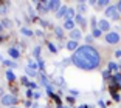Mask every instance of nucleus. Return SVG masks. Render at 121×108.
Wrapping results in <instances>:
<instances>
[{"label": "nucleus", "instance_id": "obj_1", "mask_svg": "<svg viewBox=\"0 0 121 108\" xmlns=\"http://www.w3.org/2000/svg\"><path fill=\"white\" fill-rule=\"evenodd\" d=\"M71 63L84 71H92V70H96L101 65V56L95 46L84 45V46H79L73 52Z\"/></svg>", "mask_w": 121, "mask_h": 108}, {"label": "nucleus", "instance_id": "obj_2", "mask_svg": "<svg viewBox=\"0 0 121 108\" xmlns=\"http://www.w3.org/2000/svg\"><path fill=\"white\" fill-rule=\"evenodd\" d=\"M17 102H19V99L16 96H13V94H5L3 97L0 99V104L3 107H14Z\"/></svg>", "mask_w": 121, "mask_h": 108}, {"label": "nucleus", "instance_id": "obj_3", "mask_svg": "<svg viewBox=\"0 0 121 108\" xmlns=\"http://www.w3.org/2000/svg\"><path fill=\"white\" fill-rule=\"evenodd\" d=\"M104 39H106V42L110 43V45H117V43H120V40H121L120 34H117V32H113V31H109L106 36H104Z\"/></svg>", "mask_w": 121, "mask_h": 108}, {"label": "nucleus", "instance_id": "obj_4", "mask_svg": "<svg viewBox=\"0 0 121 108\" xmlns=\"http://www.w3.org/2000/svg\"><path fill=\"white\" fill-rule=\"evenodd\" d=\"M104 14H106L107 19H112V20H118L120 19V14H118L117 8L113 6V5H110V6H107L106 11H104Z\"/></svg>", "mask_w": 121, "mask_h": 108}, {"label": "nucleus", "instance_id": "obj_5", "mask_svg": "<svg viewBox=\"0 0 121 108\" xmlns=\"http://www.w3.org/2000/svg\"><path fill=\"white\" fill-rule=\"evenodd\" d=\"M36 11H37L39 14L50 12V9H48V2H36Z\"/></svg>", "mask_w": 121, "mask_h": 108}, {"label": "nucleus", "instance_id": "obj_6", "mask_svg": "<svg viewBox=\"0 0 121 108\" xmlns=\"http://www.w3.org/2000/svg\"><path fill=\"white\" fill-rule=\"evenodd\" d=\"M98 28H99L103 32H109V31H110V23H109V20L103 19V20L98 22Z\"/></svg>", "mask_w": 121, "mask_h": 108}, {"label": "nucleus", "instance_id": "obj_7", "mask_svg": "<svg viewBox=\"0 0 121 108\" xmlns=\"http://www.w3.org/2000/svg\"><path fill=\"white\" fill-rule=\"evenodd\" d=\"M110 84H113V85H117L118 88L121 87V73H115V74H112V79H110Z\"/></svg>", "mask_w": 121, "mask_h": 108}, {"label": "nucleus", "instance_id": "obj_8", "mask_svg": "<svg viewBox=\"0 0 121 108\" xmlns=\"http://www.w3.org/2000/svg\"><path fill=\"white\" fill-rule=\"evenodd\" d=\"M75 22L81 26V28H87V20L84 19V16H79V14H76V17H75Z\"/></svg>", "mask_w": 121, "mask_h": 108}, {"label": "nucleus", "instance_id": "obj_9", "mask_svg": "<svg viewBox=\"0 0 121 108\" xmlns=\"http://www.w3.org/2000/svg\"><path fill=\"white\" fill-rule=\"evenodd\" d=\"M59 8H60L59 0H50V2H48V9L50 11H57Z\"/></svg>", "mask_w": 121, "mask_h": 108}, {"label": "nucleus", "instance_id": "obj_10", "mask_svg": "<svg viewBox=\"0 0 121 108\" xmlns=\"http://www.w3.org/2000/svg\"><path fill=\"white\" fill-rule=\"evenodd\" d=\"M8 54H9L13 59H19V57H20V51H19L16 46H11V48H8Z\"/></svg>", "mask_w": 121, "mask_h": 108}, {"label": "nucleus", "instance_id": "obj_11", "mask_svg": "<svg viewBox=\"0 0 121 108\" xmlns=\"http://www.w3.org/2000/svg\"><path fill=\"white\" fill-rule=\"evenodd\" d=\"M75 17H76V14H75V9H73V8H67V11H65V16H64V19H65V20H73Z\"/></svg>", "mask_w": 121, "mask_h": 108}, {"label": "nucleus", "instance_id": "obj_12", "mask_svg": "<svg viewBox=\"0 0 121 108\" xmlns=\"http://www.w3.org/2000/svg\"><path fill=\"white\" fill-rule=\"evenodd\" d=\"M70 37H71V40H75V42H78L79 39L82 37V34H81V31L79 29H73V31H70Z\"/></svg>", "mask_w": 121, "mask_h": 108}, {"label": "nucleus", "instance_id": "obj_13", "mask_svg": "<svg viewBox=\"0 0 121 108\" xmlns=\"http://www.w3.org/2000/svg\"><path fill=\"white\" fill-rule=\"evenodd\" d=\"M65 46H67V49H68V51H73V52H75L76 49L79 48L78 42H75V40H68V42H67V45H65Z\"/></svg>", "mask_w": 121, "mask_h": 108}, {"label": "nucleus", "instance_id": "obj_14", "mask_svg": "<svg viewBox=\"0 0 121 108\" xmlns=\"http://www.w3.org/2000/svg\"><path fill=\"white\" fill-rule=\"evenodd\" d=\"M107 71H110V73H118L120 71V66H118V63H115V62H109V70Z\"/></svg>", "mask_w": 121, "mask_h": 108}, {"label": "nucleus", "instance_id": "obj_15", "mask_svg": "<svg viewBox=\"0 0 121 108\" xmlns=\"http://www.w3.org/2000/svg\"><path fill=\"white\" fill-rule=\"evenodd\" d=\"M64 28L73 31V29H75V20H65L64 22Z\"/></svg>", "mask_w": 121, "mask_h": 108}, {"label": "nucleus", "instance_id": "obj_16", "mask_svg": "<svg viewBox=\"0 0 121 108\" xmlns=\"http://www.w3.org/2000/svg\"><path fill=\"white\" fill-rule=\"evenodd\" d=\"M20 32H22L23 36H25V37H33V36H34V32H33L30 28H25V26H23V28L20 29Z\"/></svg>", "mask_w": 121, "mask_h": 108}, {"label": "nucleus", "instance_id": "obj_17", "mask_svg": "<svg viewBox=\"0 0 121 108\" xmlns=\"http://www.w3.org/2000/svg\"><path fill=\"white\" fill-rule=\"evenodd\" d=\"M84 12H86V2H79L78 3V14L82 16Z\"/></svg>", "mask_w": 121, "mask_h": 108}, {"label": "nucleus", "instance_id": "obj_18", "mask_svg": "<svg viewBox=\"0 0 121 108\" xmlns=\"http://www.w3.org/2000/svg\"><path fill=\"white\" fill-rule=\"evenodd\" d=\"M54 34H56L57 39H64V31H62L60 26H56V28H54Z\"/></svg>", "mask_w": 121, "mask_h": 108}, {"label": "nucleus", "instance_id": "obj_19", "mask_svg": "<svg viewBox=\"0 0 121 108\" xmlns=\"http://www.w3.org/2000/svg\"><path fill=\"white\" fill-rule=\"evenodd\" d=\"M6 79H8V82H14V80H16V74L13 73V70L6 71Z\"/></svg>", "mask_w": 121, "mask_h": 108}, {"label": "nucleus", "instance_id": "obj_20", "mask_svg": "<svg viewBox=\"0 0 121 108\" xmlns=\"http://www.w3.org/2000/svg\"><path fill=\"white\" fill-rule=\"evenodd\" d=\"M25 73H26V76H30V77H36L37 74H39L36 70H31V68H28V66L25 68Z\"/></svg>", "mask_w": 121, "mask_h": 108}, {"label": "nucleus", "instance_id": "obj_21", "mask_svg": "<svg viewBox=\"0 0 121 108\" xmlns=\"http://www.w3.org/2000/svg\"><path fill=\"white\" fill-rule=\"evenodd\" d=\"M101 36H103V31H101L99 28H95L92 31V37L93 39H98V37H101Z\"/></svg>", "mask_w": 121, "mask_h": 108}, {"label": "nucleus", "instance_id": "obj_22", "mask_svg": "<svg viewBox=\"0 0 121 108\" xmlns=\"http://www.w3.org/2000/svg\"><path fill=\"white\" fill-rule=\"evenodd\" d=\"M65 11H67V8H65V6L59 8V9H57V12H56V17H57V19L64 17V16H65Z\"/></svg>", "mask_w": 121, "mask_h": 108}, {"label": "nucleus", "instance_id": "obj_23", "mask_svg": "<svg viewBox=\"0 0 121 108\" xmlns=\"http://www.w3.org/2000/svg\"><path fill=\"white\" fill-rule=\"evenodd\" d=\"M96 5L99 8H103V6H110V2L109 0H99V2H96Z\"/></svg>", "mask_w": 121, "mask_h": 108}, {"label": "nucleus", "instance_id": "obj_24", "mask_svg": "<svg viewBox=\"0 0 121 108\" xmlns=\"http://www.w3.org/2000/svg\"><path fill=\"white\" fill-rule=\"evenodd\" d=\"M47 46H48V51H50V52H53V54H56V52H57V48H56V46H54L51 42L47 43Z\"/></svg>", "mask_w": 121, "mask_h": 108}, {"label": "nucleus", "instance_id": "obj_25", "mask_svg": "<svg viewBox=\"0 0 121 108\" xmlns=\"http://www.w3.org/2000/svg\"><path fill=\"white\" fill-rule=\"evenodd\" d=\"M2 26H3V28H11V26H13V22L5 19V20H2Z\"/></svg>", "mask_w": 121, "mask_h": 108}, {"label": "nucleus", "instance_id": "obj_26", "mask_svg": "<svg viewBox=\"0 0 121 108\" xmlns=\"http://www.w3.org/2000/svg\"><path fill=\"white\" fill-rule=\"evenodd\" d=\"M28 68L37 71V60H30V62H28Z\"/></svg>", "mask_w": 121, "mask_h": 108}, {"label": "nucleus", "instance_id": "obj_27", "mask_svg": "<svg viewBox=\"0 0 121 108\" xmlns=\"http://www.w3.org/2000/svg\"><path fill=\"white\" fill-rule=\"evenodd\" d=\"M3 63L6 66H9V68H17V63L13 62V60H3Z\"/></svg>", "mask_w": 121, "mask_h": 108}, {"label": "nucleus", "instance_id": "obj_28", "mask_svg": "<svg viewBox=\"0 0 121 108\" xmlns=\"http://www.w3.org/2000/svg\"><path fill=\"white\" fill-rule=\"evenodd\" d=\"M33 56L39 59V56H40V46H36V48L33 49Z\"/></svg>", "mask_w": 121, "mask_h": 108}, {"label": "nucleus", "instance_id": "obj_29", "mask_svg": "<svg viewBox=\"0 0 121 108\" xmlns=\"http://www.w3.org/2000/svg\"><path fill=\"white\" fill-rule=\"evenodd\" d=\"M110 94H112V97H113V100H115V102H120V100H121L120 93H117V91H115V93H110Z\"/></svg>", "mask_w": 121, "mask_h": 108}, {"label": "nucleus", "instance_id": "obj_30", "mask_svg": "<svg viewBox=\"0 0 121 108\" xmlns=\"http://www.w3.org/2000/svg\"><path fill=\"white\" fill-rule=\"evenodd\" d=\"M103 77H104V79H106V80H109V79H112V73H110V71H103Z\"/></svg>", "mask_w": 121, "mask_h": 108}, {"label": "nucleus", "instance_id": "obj_31", "mask_svg": "<svg viewBox=\"0 0 121 108\" xmlns=\"http://www.w3.org/2000/svg\"><path fill=\"white\" fill-rule=\"evenodd\" d=\"M8 5L9 3H5L3 6H0V14H6L8 12Z\"/></svg>", "mask_w": 121, "mask_h": 108}, {"label": "nucleus", "instance_id": "obj_32", "mask_svg": "<svg viewBox=\"0 0 121 108\" xmlns=\"http://www.w3.org/2000/svg\"><path fill=\"white\" fill-rule=\"evenodd\" d=\"M20 80H22V85H25V87H28V85H30V82H28V77H26V76H23Z\"/></svg>", "mask_w": 121, "mask_h": 108}, {"label": "nucleus", "instance_id": "obj_33", "mask_svg": "<svg viewBox=\"0 0 121 108\" xmlns=\"http://www.w3.org/2000/svg\"><path fill=\"white\" fill-rule=\"evenodd\" d=\"M53 91H54V87H53V85H47V93H48V94H53Z\"/></svg>", "mask_w": 121, "mask_h": 108}, {"label": "nucleus", "instance_id": "obj_34", "mask_svg": "<svg viewBox=\"0 0 121 108\" xmlns=\"http://www.w3.org/2000/svg\"><path fill=\"white\" fill-rule=\"evenodd\" d=\"M92 28H93V29L98 28V22H96V19H95V17H92Z\"/></svg>", "mask_w": 121, "mask_h": 108}, {"label": "nucleus", "instance_id": "obj_35", "mask_svg": "<svg viewBox=\"0 0 121 108\" xmlns=\"http://www.w3.org/2000/svg\"><path fill=\"white\" fill-rule=\"evenodd\" d=\"M86 45H90V43H92L93 42V37H92V36H87V39H86Z\"/></svg>", "mask_w": 121, "mask_h": 108}, {"label": "nucleus", "instance_id": "obj_36", "mask_svg": "<svg viewBox=\"0 0 121 108\" xmlns=\"http://www.w3.org/2000/svg\"><path fill=\"white\" fill-rule=\"evenodd\" d=\"M115 8H117V11H118V14H121V2H118V3L115 5Z\"/></svg>", "mask_w": 121, "mask_h": 108}, {"label": "nucleus", "instance_id": "obj_37", "mask_svg": "<svg viewBox=\"0 0 121 108\" xmlns=\"http://www.w3.org/2000/svg\"><path fill=\"white\" fill-rule=\"evenodd\" d=\"M75 99H76V97H73V96H68L67 100H68V104H75Z\"/></svg>", "mask_w": 121, "mask_h": 108}, {"label": "nucleus", "instance_id": "obj_38", "mask_svg": "<svg viewBox=\"0 0 121 108\" xmlns=\"http://www.w3.org/2000/svg\"><path fill=\"white\" fill-rule=\"evenodd\" d=\"M39 97H40V93H39V91L33 93V99H39Z\"/></svg>", "mask_w": 121, "mask_h": 108}, {"label": "nucleus", "instance_id": "obj_39", "mask_svg": "<svg viewBox=\"0 0 121 108\" xmlns=\"http://www.w3.org/2000/svg\"><path fill=\"white\" fill-rule=\"evenodd\" d=\"M70 94H71V96H78L79 91H78V90H70Z\"/></svg>", "mask_w": 121, "mask_h": 108}, {"label": "nucleus", "instance_id": "obj_40", "mask_svg": "<svg viewBox=\"0 0 121 108\" xmlns=\"http://www.w3.org/2000/svg\"><path fill=\"white\" fill-rule=\"evenodd\" d=\"M28 87H30V88H37L39 85H37V84H34V82H30V85H28Z\"/></svg>", "mask_w": 121, "mask_h": 108}, {"label": "nucleus", "instance_id": "obj_41", "mask_svg": "<svg viewBox=\"0 0 121 108\" xmlns=\"http://www.w3.org/2000/svg\"><path fill=\"white\" fill-rule=\"evenodd\" d=\"M40 25H42V26H48V22H45V20H40Z\"/></svg>", "mask_w": 121, "mask_h": 108}, {"label": "nucleus", "instance_id": "obj_42", "mask_svg": "<svg viewBox=\"0 0 121 108\" xmlns=\"http://www.w3.org/2000/svg\"><path fill=\"white\" fill-rule=\"evenodd\" d=\"M26 96H28V97H33V91L28 90V91H26Z\"/></svg>", "mask_w": 121, "mask_h": 108}, {"label": "nucleus", "instance_id": "obj_43", "mask_svg": "<svg viewBox=\"0 0 121 108\" xmlns=\"http://www.w3.org/2000/svg\"><path fill=\"white\" fill-rule=\"evenodd\" d=\"M115 56H117V57H121V49H118V51H115Z\"/></svg>", "mask_w": 121, "mask_h": 108}, {"label": "nucleus", "instance_id": "obj_44", "mask_svg": "<svg viewBox=\"0 0 121 108\" xmlns=\"http://www.w3.org/2000/svg\"><path fill=\"white\" fill-rule=\"evenodd\" d=\"M99 107H101V108H106V104H104L103 100H99Z\"/></svg>", "mask_w": 121, "mask_h": 108}, {"label": "nucleus", "instance_id": "obj_45", "mask_svg": "<svg viewBox=\"0 0 121 108\" xmlns=\"http://www.w3.org/2000/svg\"><path fill=\"white\" fill-rule=\"evenodd\" d=\"M31 108H39V105H37V104H33V105H31Z\"/></svg>", "mask_w": 121, "mask_h": 108}, {"label": "nucleus", "instance_id": "obj_46", "mask_svg": "<svg viewBox=\"0 0 121 108\" xmlns=\"http://www.w3.org/2000/svg\"><path fill=\"white\" fill-rule=\"evenodd\" d=\"M84 108H93L92 105H84Z\"/></svg>", "mask_w": 121, "mask_h": 108}, {"label": "nucleus", "instance_id": "obj_47", "mask_svg": "<svg viewBox=\"0 0 121 108\" xmlns=\"http://www.w3.org/2000/svg\"><path fill=\"white\" fill-rule=\"evenodd\" d=\"M3 31V26H2V22H0V32Z\"/></svg>", "mask_w": 121, "mask_h": 108}, {"label": "nucleus", "instance_id": "obj_48", "mask_svg": "<svg viewBox=\"0 0 121 108\" xmlns=\"http://www.w3.org/2000/svg\"><path fill=\"white\" fill-rule=\"evenodd\" d=\"M0 62H2V63H3V57H2V56H0Z\"/></svg>", "mask_w": 121, "mask_h": 108}, {"label": "nucleus", "instance_id": "obj_49", "mask_svg": "<svg viewBox=\"0 0 121 108\" xmlns=\"http://www.w3.org/2000/svg\"><path fill=\"white\" fill-rule=\"evenodd\" d=\"M78 108H84V105H81V107H78Z\"/></svg>", "mask_w": 121, "mask_h": 108}, {"label": "nucleus", "instance_id": "obj_50", "mask_svg": "<svg viewBox=\"0 0 121 108\" xmlns=\"http://www.w3.org/2000/svg\"><path fill=\"white\" fill-rule=\"evenodd\" d=\"M8 108H17V107H8Z\"/></svg>", "mask_w": 121, "mask_h": 108}, {"label": "nucleus", "instance_id": "obj_51", "mask_svg": "<svg viewBox=\"0 0 121 108\" xmlns=\"http://www.w3.org/2000/svg\"><path fill=\"white\" fill-rule=\"evenodd\" d=\"M120 68H121V66H120Z\"/></svg>", "mask_w": 121, "mask_h": 108}]
</instances>
